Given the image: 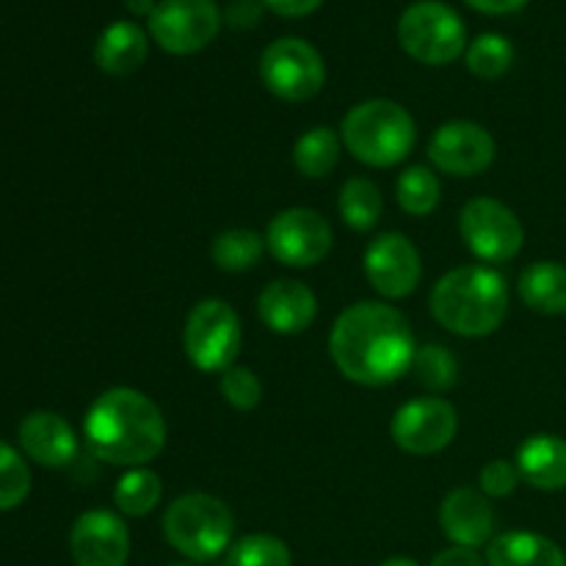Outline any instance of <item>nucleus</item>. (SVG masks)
Listing matches in <instances>:
<instances>
[{"label":"nucleus","mask_w":566,"mask_h":566,"mask_svg":"<svg viewBox=\"0 0 566 566\" xmlns=\"http://www.w3.org/2000/svg\"><path fill=\"white\" fill-rule=\"evenodd\" d=\"M258 313L276 335H302L318 315V302L304 282L276 280L260 293Z\"/></svg>","instance_id":"f3484780"},{"label":"nucleus","mask_w":566,"mask_h":566,"mask_svg":"<svg viewBox=\"0 0 566 566\" xmlns=\"http://www.w3.org/2000/svg\"><path fill=\"white\" fill-rule=\"evenodd\" d=\"M459 429V418L453 403L442 398H418L409 401L392 415L390 434L401 451L415 457H431L446 451Z\"/></svg>","instance_id":"f8f14e48"},{"label":"nucleus","mask_w":566,"mask_h":566,"mask_svg":"<svg viewBox=\"0 0 566 566\" xmlns=\"http://www.w3.org/2000/svg\"><path fill=\"white\" fill-rule=\"evenodd\" d=\"M379 566H418V564H415L412 558H390V562H385Z\"/></svg>","instance_id":"58836bf2"},{"label":"nucleus","mask_w":566,"mask_h":566,"mask_svg":"<svg viewBox=\"0 0 566 566\" xmlns=\"http://www.w3.org/2000/svg\"><path fill=\"white\" fill-rule=\"evenodd\" d=\"M221 396L227 398L232 409L238 412H252L263 401V385L254 376L252 368H243V365H232L221 374Z\"/></svg>","instance_id":"2f4dec72"},{"label":"nucleus","mask_w":566,"mask_h":566,"mask_svg":"<svg viewBox=\"0 0 566 566\" xmlns=\"http://www.w3.org/2000/svg\"><path fill=\"white\" fill-rule=\"evenodd\" d=\"M221 28V11L213 0H160L149 14V33L160 50L191 55L208 48Z\"/></svg>","instance_id":"9d476101"},{"label":"nucleus","mask_w":566,"mask_h":566,"mask_svg":"<svg viewBox=\"0 0 566 566\" xmlns=\"http://www.w3.org/2000/svg\"><path fill=\"white\" fill-rule=\"evenodd\" d=\"M486 566H566V556L547 536L531 534V531H509L490 542Z\"/></svg>","instance_id":"412c9836"},{"label":"nucleus","mask_w":566,"mask_h":566,"mask_svg":"<svg viewBox=\"0 0 566 566\" xmlns=\"http://www.w3.org/2000/svg\"><path fill=\"white\" fill-rule=\"evenodd\" d=\"M520 298L534 313L566 315V265L539 260L520 274Z\"/></svg>","instance_id":"4be33fe9"},{"label":"nucleus","mask_w":566,"mask_h":566,"mask_svg":"<svg viewBox=\"0 0 566 566\" xmlns=\"http://www.w3.org/2000/svg\"><path fill=\"white\" fill-rule=\"evenodd\" d=\"M415 138V119L392 99H365L343 116L340 125V142L348 153L376 169H387L409 158Z\"/></svg>","instance_id":"20e7f679"},{"label":"nucleus","mask_w":566,"mask_h":566,"mask_svg":"<svg viewBox=\"0 0 566 566\" xmlns=\"http://www.w3.org/2000/svg\"><path fill=\"white\" fill-rule=\"evenodd\" d=\"M340 136L332 127H313L293 147V164L310 180L329 175L340 158Z\"/></svg>","instance_id":"5701e85b"},{"label":"nucleus","mask_w":566,"mask_h":566,"mask_svg":"<svg viewBox=\"0 0 566 566\" xmlns=\"http://www.w3.org/2000/svg\"><path fill=\"white\" fill-rule=\"evenodd\" d=\"M431 566H484V558L473 551V547H448L440 556H434Z\"/></svg>","instance_id":"f704fd0d"},{"label":"nucleus","mask_w":566,"mask_h":566,"mask_svg":"<svg viewBox=\"0 0 566 566\" xmlns=\"http://www.w3.org/2000/svg\"><path fill=\"white\" fill-rule=\"evenodd\" d=\"M398 42L409 59L429 66L457 61L468 48V31L457 11L440 0H418L398 20Z\"/></svg>","instance_id":"423d86ee"},{"label":"nucleus","mask_w":566,"mask_h":566,"mask_svg":"<svg viewBox=\"0 0 566 566\" xmlns=\"http://www.w3.org/2000/svg\"><path fill=\"white\" fill-rule=\"evenodd\" d=\"M415 379L429 392H446L457 385V359L446 346H423L415 354Z\"/></svg>","instance_id":"c756f323"},{"label":"nucleus","mask_w":566,"mask_h":566,"mask_svg":"<svg viewBox=\"0 0 566 566\" xmlns=\"http://www.w3.org/2000/svg\"><path fill=\"white\" fill-rule=\"evenodd\" d=\"M479 481H481V492H484L486 497H506L517 490L523 475H520L517 464L506 462V459H492V462L481 470Z\"/></svg>","instance_id":"473e14b6"},{"label":"nucleus","mask_w":566,"mask_h":566,"mask_svg":"<svg viewBox=\"0 0 566 566\" xmlns=\"http://www.w3.org/2000/svg\"><path fill=\"white\" fill-rule=\"evenodd\" d=\"M468 70L481 81H497L506 75L514 64V48L501 33H481L468 50H464Z\"/></svg>","instance_id":"cd10ccee"},{"label":"nucleus","mask_w":566,"mask_h":566,"mask_svg":"<svg viewBox=\"0 0 566 566\" xmlns=\"http://www.w3.org/2000/svg\"><path fill=\"white\" fill-rule=\"evenodd\" d=\"M88 453L116 468H144L166 446V420L158 403L133 387L105 390L83 420Z\"/></svg>","instance_id":"f03ea898"},{"label":"nucleus","mask_w":566,"mask_h":566,"mask_svg":"<svg viewBox=\"0 0 566 566\" xmlns=\"http://www.w3.org/2000/svg\"><path fill=\"white\" fill-rule=\"evenodd\" d=\"M125 6L133 11V14H138V17L147 14L149 17L158 3H155V0H125Z\"/></svg>","instance_id":"4c0bfd02"},{"label":"nucleus","mask_w":566,"mask_h":566,"mask_svg":"<svg viewBox=\"0 0 566 566\" xmlns=\"http://www.w3.org/2000/svg\"><path fill=\"white\" fill-rule=\"evenodd\" d=\"M440 525L442 534L459 547H481L484 542H492L495 534V509L490 497L470 486L448 492V497L440 506Z\"/></svg>","instance_id":"dca6fc26"},{"label":"nucleus","mask_w":566,"mask_h":566,"mask_svg":"<svg viewBox=\"0 0 566 566\" xmlns=\"http://www.w3.org/2000/svg\"><path fill=\"white\" fill-rule=\"evenodd\" d=\"M324 0H263L265 9H271L280 17H307L315 9H321Z\"/></svg>","instance_id":"c9c22d12"},{"label":"nucleus","mask_w":566,"mask_h":566,"mask_svg":"<svg viewBox=\"0 0 566 566\" xmlns=\"http://www.w3.org/2000/svg\"><path fill=\"white\" fill-rule=\"evenodd\" d=\"M224 562L227 566H291V551L271 534H249L232 542Z\"/></svg>","instance_id":"c85d7f7f"},{"label":"nucleus","mask_w":566,"mask_h":566,"mask_svg":"<svg viewBox=\"0 0 566 566\" xmlns=\"http://www.w3.org/2000/svg\"><path fill=\"white\" fill-rule=\"evenodd\" d=\"M149 39L136 22H111L103 33H99L97 44H94V61L103 72L114 77L133 75L138 66L147 61Z\"/></svg>","instance_id":"aec40b11"},{"label":"nucleus","mask_w":566,"mask_h":566,"mask_svg":"<svg viewBox=\"0 0 566 566\" xmlns=\"http://www.w3.org/2000/svg\"><path fill=\"white\" fill-rule=\"evenodd\" d=\"M459 230L470 252L484 263H506L517 258L525 241L517 213L492 197L470 199L459 216Z\"/></svg>","instance_id":"1a4fd4ad"},{"label":"nucleus","mask_w":566,"mask_h":566,"mask_svg":"<svg viewBox=\"0 0 566 566\" xmlns=\"http://www.w3.org/2000/svg\"><path fill=\"white\" fill-rule=\"evenodd\" d=\"M166 566H197L193 562H177V564H166Z\"/></svg>","instance_id":"ea45409f"},{"label":"nucleus","mask_w":566,"mask_h":566,"mask_svg":"<svg viewBox=\"0 0 566 566\" xmlns=\"http://www.w3.org/2000/svg\"><path fill=\"white\" fill-rule=\"evenodd\" d=\"M213 566H227V562H221V564H213Z\"/></svg>","instance_id":"a19ab883"},{"label":"nucleus","mask_w":566,"mask_h":566,"mask_svg":"<svg viewBox=\"0 0 566 566\" xmlns=\"http://www.w3.org/2000/svg\"><path fill=\"white\" fill-rule=\"evenodd\" d=\"M265 247L282 265L310 269L332 252V227L310 208L282 210L265 230Z\"/></svg>","instance_id":"9b49d317"},{"label":"nucleus","mask_w":566,"mask_h":566,"mask_svg":"<svg viewBox=\"0 0 566 566\" xmlns=\"http://www.w3.org/2000/svg\"><path fill=\"white\" fill-rule=\"evenodd\" d=\"M263 235H258L254 230H247V227H238V230H227L213 238L210 258H213V263L221 271L241 274V271H249L258 265V260L263 258Z\"/></svg>","instance_id":"393cba45"},{"label":"nucleus","mask_w":566,"mask_h":566,"mask_svg":"<svg viewBox=\"0 0 566 566\" xmlns=\"http://www.w3.org/2000/svg\"><path fill=\"white\" fill-rule=\"evenodd\" d=\"M160 495H164V484L158 473L147 468H130V473L122 475L116 484L114 503L127 517H144L158 506Z\"/></svg>","instance_id":"a878e982"},{"label":"nucleus","mask_w":566,"mask_h":566,"mask_svg":"<svg viewBox=\"0 0 566 566\" xmlns=\"http://www.w3.org/2000/svg\"><path fill=\"white\" fill-rule=\"evenodd\" d=\"M232 534H235V517L230 506L205 492L177 497L164 514L166 542L193 564L213 562L230 551Z\"/></svg>","instance_id":"39448f33"},{"label":"nucleus","mask_w":566,"mask_h":566,"mask_svg":"<svg viewBox=\"0 0 566 566\" xmlns=\"http://www.w3.org/2000/svg\"><path fill=\"white\" fill-rule=\"evenodd\" d=\"M20 446L42 468H66L77 457L72 426L55 412H31L20 423Z\"/></svg>","instance_id":"a211bd4d"},{"label":"nucleus","mask_w":566,"mask_h":566,"mask_svg":"<svg viewBox=\"0 0 566 566\" xmlns=\"http://www.w3.org/2000/svg\"><path fill=\"white\" fill-rule=\"evenodd\" d=\"M506 313V280L486 265H462V269L448 271L431 291V315L453 335H492L501 329Z\"/></svg>","instance_id":"7ed1b4c3"},{"label":"nucleus","mask_w":566,"mask_h":566,"mask_svg":"<svg viewBox=\"0 0 566 566\" xmlns=\"http://www.w3.org/2000/svg\"><path fill=\"white\" fill-rule=\"evenodd\" d=\"M337 208H340L343 221H346L352 230L368 232L379 224L381 210H385V199H381V191L374 182L365 180V177H352V180L343 182Z\"/></svg>","instance_id":"b1692460"},{"label":"nucleus","mask_w":566,"mask_h":566,"mask_svg":"<svg viewBox=\"0 0 566 566\" xmlns=\"http://www.w3.org/2000/svg\"><path fill=\"white\" fill-rule=\"evenodd\" d=\"M329 354L346 379L363 387H385L412 370L418 348L403 313L390 304L359 302L337 315Z\"/></svg>","instance_id":"f257e3e1"},{"label":"nucleus","mask_w":566,"mask_h":566,"mask_svg":"<svg viewBox=\"0 0 566 566\" xmlns=\"http://www.w3.org/2000/svg\"><path fill=\"white\" fill-rule=\"evenodd\" d=\"M429 158L440 171L453 177H473L495 160V138L475 122L457 119L442 125L429 142Z\"/></svg>","instance_id":"ddd939ff"},{"label":"nucleus","mask_w":566,"mask_h":566,"mask_svg":"<svg viewBox=\"0 0 566 566\" xmlns=\"http://www.w3.org/2000/svg\"><path fill=\"white\" fill-rule=\"evenodd\" d=\"M517 470L536 490H566V440L556 434L528 437L517 451Z\"/></svg>","instance_id":"6ab92c4d"},{"label":"nucleus","mask_w":566,"mask_h":566,"mask_svg":"<svg viewBox=\"0 0 566 566\" xmlns=\"http://www.w3.org/2000/svg\"><path fill=\"white\" fill-rule=\"evenodd\" d=\"M70 551L75 566H125L130 558V534L119 514L94 509L72 525Z\"/></svg>","instance_id":"4468645a"},{"label":"nucleus","mask_w":566,"mask_h":566,"mask_svg":"<svg viewBox=\"0 0 566 566\" xmlns=\"http://www.w3.org/2000/svg\"><path fill=\"white\" fill-rule=\"evenodd\" d=\"M31 492V470L25 459L0 440V512L17 509Z\"/></svg>","instance_id":"7c9ffc66"},{"label":"nucleus","mask_w":566,"mask_h":566,"mask_svg":"<svg viewBox=\"0 0 566 566\" xmlns=\"http://www.w3.org/2000/svg\"><path fill=\"white\" fill-rule=\"evenodd\" d=\"M365 276L387 298H403L420 282V254L401 232H385L365 252Z\"/></svg>","instance_id":"2eb2a0df"},{"label":"nucleus","mask_w":566,"mask_h":566,"mask_svg":"<svg viewBox=\"0 0 566 566\" xmlns=\"http://www.w3.org/2000/svg\"><path fill=\"white\" fill-rule=\"evenodd\" d=\"M241 340V318L221 298H205L188 313L182 343L191 365L202 374H224L232 368Z\"/></svg>","instance_id":"0eeeda50"},{"label":"nucleus","mask_w":566,"mask_h":566,"mask_svg":"<svg viewBox=\"0 0 566 566\" xmlns=\"http://www.w3.org/2000/svg\"><path fill=\"white\" fill-rule=\"evenodd\" d=\"M442 186L429 166H409L396 182V199L403 213L429 216L440 205Z\"/></svg>","instance_id":"bb28decb"},{"label":"nucleus","mask_w":566,"mask_h":566,"mask_svg":"<svg viewBox=\"0 0 566 566\" xmlns=\"http://www.w3.org/2000/svg\"><path fill=\"white\" fill-rule=\"evenodd\" d=\"M260 77L274 97L304 103L324 88L326 66L318 50L296 36L271 42L260 55Z\"/></svg>","instance_id":"6e6552de"},{"label":"nucleus","mask_w":566,"mask_h":566,"mask_svg":"<svg viewBox=\"0 0 566 566\" xmlns=\"http://www.w3.org/2000/svg\"><path fill=\"white\" fill-rule=\"evenodd\" d=\"M470 9L481 11V14H512L528 6L531 0H464Z\"/></svg>","instance_id":"e433bc0d"},{"label":"nucleus","mask_w":566,"mask_h":566,"mask_svg":"<svg viewBox=\"0 0 566 566\" xmlns=\"http://www.w3.org/2000/svg\"><path fill=\"white\" fill-rule=\"evenodd\" d=\"M260 9H263V3H258V0H232L230 9H227V20L232 28H252L260 20Z\"/></svg>","instance_id":"72a5a7b5"}]
</instances>
